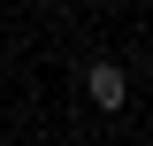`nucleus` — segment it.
<instances>
[{
    "mask_svg": "<svg viewBox=\"0 0 153 146\" xmlns=\"http://www.w3.org/2000/svg\"><path fill=\"white\" fill-rule=\"evenodd\" d=\"M84 85H92V108H123V92H130V85H123V69H115V62H100V69L84 77Z\"/></svg>",
    "mask_w": 153,
    "mask_h": 146,
    "instance_id": "nucleus-1",
    "label": "nucleus"
}]
</instances>
